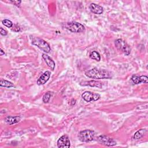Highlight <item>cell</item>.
<instances>
[{
  "label": "cell",
  "instance_id": "2",
  "mask_svg": "<svg viewBox=\"0 0 148 148\" xmlns=\"http://www.w3.org/2000/svg\"><path fill=\"white\" fill-rule=\"evenodd\" d=\"M30 39L31 40V43L33 45L37 46L41 50L46 53H48L50 51L51 48L50 45L43 39L34 36H30Z\"/></svg>",
  "mask_w": 148,
  "mask_h": 148
},
{
  "label": "cell",
  "instance_id": "7",
  "mask_svg": "<svg viewBox=\"0 0 148 148\" xmlns=\"http://www.w3.org/2000/svg\"><path fill=\"white\" fill-rule=\"evenodd\" d=\"M82 97L85 101L89 102L92 101H96L98 100L100 98L101 96L98 93H93L91 91H86L82 94Z\"/></svg>",
  "mask_w": 148,
  "mask_h": 148
},
{
  "label": "cell",
  "instance_id": "20",
  "mask_svg": "<svg viewBox=\"0 0 148 148\" xmlns=\"http://www.w3.org/2000/svg\"><path fill=\"white\" fill-rule=\"evenodd\" d=\"M0 34H1V35L5 36V35H7L8 32H7V31H6L5 29H3V28L1 27V28H0Z\"/></svg>",
  "mask_w": 148,
  "mask_h": 148
},
{
  "label": "cell",
  "instance_id": "3",
  "mask_svg": "<svg viewBox=\"0 0 148 148\" xmlns=\"http://www.w3.org/2000/svg\"><path fill=\"white\" fill-rule=\"evenodd\" d=\"M114 45L118 50L122 52L125 56H128L130 54L131 49L130 47V46L123 39H116L114 42Z\"/></svg>",
  "mask_w": 148,
  "mask_h": 148
},
{
  "label": "cell",
  "instance_id": "17",
  "mask_svg": "<svg viewBox=\"0 0 148 148\" xmlns=\"http://www.w3.org/2000/svg\"><path fill=\"white\" fill-rule=\"evenodd\" d=\"M89 57L90 58L95 60L97 61H99L101 60V56L99 53L96 51H92L91 52H90Z\"/></svg>",
  "mask_w": 148,
  "mask_h": 148
},
{
  "label": "cell",
  "instance_id": "10",
  "mask_svg": "<svg viewBox=\"0 0 148 148\" xmlns=\"http://www.w3.org/2000/svg\"><path fill=\"white\" fill-rule=\"evenodd\" d=\"M50 75H51L50 72L47 71L45 72L37 80V82H36L37 84L39 86L45 84L50 79Z\"/></svg>",
  "mask_w": 148,
  "mask_h": 148
},
{
  "label": "cell",
  "instance_id": "4",
  "mask_svg": "<svg viewBox=\"0 0 148 148\" xmlns=\"http://www.w3.org/2000/svg\"><path fill=\"white\" fill-rule=\"evenodd\" d=\"M95 136L94 131L90 130L81 131L78 135L79 139L83 142H89L92 141Z\"/></svg>",
  "mask_w": 148,
  "mask_h": 148
},
{
  "label": "cell",
  "instance_id": "9",
  "mask_svg": "<svg viewBox=\"0 0 148 148\" xmlns=\"http://www.w3.org/2000/svg\"><path fill=\"white\" fill-rule=\"evenodd\" d=\"M131 81L135 84H138L141 83H147L148 82V78L147 76H138L136 75H133L131 78Z\"/></svg>",
  "mask_w": 148,
  "mask_h": 148
},
{
  "label": "cell",
  "instance_id": "21",
  "mask_svg": "<svg viewBox=\"0 0 148 148\" xmlns=\"http://www.w3.org/2000/svg\"><path fill=\"white\" fill-rule=\"evenodd\" d=\"M10 2L13 3L14 5H15L17 6H19L21 1H10Z\"/></svg>",
  "mask_w": 148,
  "mask_h": 148
},
{
  "label": "cell",
  "instance_id": "23",
  "mask_svg": "<svg viewBox=\"0 0 148 148\" xmlns=\"http://www.w3.org/2000/svg\"><path fill=\"white\" fill-rule=\"evenodd\" d=\"M0 55H1V56L5 55V52L3 51V50L2 49H0Z\"/></svg>",
  "mask_w": 148,
  "mask_h": 148
},
{
  "label": "cell",
  "instance_id": "22",
  "mask_svg": "<svg viewBox=\"0 0 148 148\" xmlns=\"http://www.w3.org/2000/svg\"><path fill=\"white\" fill-rule=\"evenodd\" d=\"M13 27L14 28V29H12V30H13L14 31H15V29H17V32H18V31H20V27H19L18 26H17V25H14V26H13Z\"/></svg>",
  "mask_w": 148,
  "mask_h": 148
},
{
  "label": "cell",
  "instance_id": "15",
  "mask_svg": "<svg viewBox=\"0 0 148 148\" xmlns=\"http://www.w3.org/2000/svg\"><path fill=\"white\" fill-rule=\"evenodd\" d=\"M146 131H146V129H140L139 130L137 131L134 134V135L133 136V138L134 139H140L146 134Z\"/></svg>",
  "mask_w": 148,
  "mask_h": 148
},
{
  "label": "cell",
  "instance_id": "16",
  "mask_svg": "<svg viewBox=\"0 0 148 148\" xmlns=\"http://www.w3.org/2000/svg\"><path fill=\"white\" fill-rule=\"evenodd\" d=\"M0 86L1 87H6V88H11L14 87L13 83L12 82L4 80V79H1L0 81Z\"/></svg>",
  "mask_w": 148,
  "mask_h": 148
},
{
  "label": "cell",
  "instance_id": "1",
  "mask_svg": "<svg viewBox=\"0 0 148 148\" xmlns=\"http://www.w3.org/2000/svg\"><path fill=\"white\" fill-rule=\"evenodd\" d=\"M85 75L88 77L95 79H111L112 77L110 72L106 69H98L97 68H93L85 72Z\"/></svg>",
  "mask_w": 148,
  "mask_h": 148
},
{
  "label": "cell",
  "instance_id": "11",
  "mask_svg": "<svg viewBox=\"0 0 148 148\" xmlns=\"http://www.w3.org/2000/svg\"><path fill=\"white\" fill-rule=\"evenodd\" d=\"M90 10L91 12L96 14H101L103 12V8L96 3H91L89 6Z\"/></svg>",
  "mask_w": 148,
  "mask_h": 148
},
{
  "label": "cell",
  "instance_id": "12",
  "mask_svg": "<svg viewBox=\"0 0 148 148\" xmlns=\"http://www.w3.org/2000/svg\"><path fill=\"white\" fill-rule=\"evenodd\" d=\"M42 57L43 59L44 60L45 62L46 63L48 67L53 71L55 68L56 64H55L54 61L53 60V59L50 57H49L48 55H47L46 54H42Z\"/></svg>",
  "mask_w": 148,
  "mask_h": 148
},
{
  "label": "cell",
  "instance_id": "13",
  "mask_svg": "<svg viewBox=\"0 0 148 148\" xmlns=\"http://www.w3.org/2000/svg\"><path fill=\"white\" fill-rule=\"evenodd\" d=\"M21 118L20 116H7L5 119V121L10 125H12L13 124L18 123L20 120Z\"/></svg>",
  "mask_w": 148,
  "mask_h": 148
},
{
  "label": "cell",
  "instance_id": "8",
  "mask_svg": "<svg viewBox=\"0 0 148 148\" xmlns=\"http://www.w3.org/2000/svg\"><path fill=\"white\" fill-rule=\"evenodd\" d=\"M57 145L59 148H68L71 146V142L66 135L61 136L57 140Z\"/></svg>",
  "mask_w": 148,
  "mask_h": 148
},
{
  "label": "cell",
  "instance_id": "19",
  "mask_svg": "<svg viewBox=\"0 0 148 148\" xmlns=\"http://www.w3.org/2000/svg\"><path fill=\"white\" fill-rule=\"evenodd\" d=\"M2 23L3 24V25H4L5 26L8 27V28H11L13 27V23L12 22L9 20H8V19H5V20H3L2 21Z\"/></svg>",
  "mask_w": 148,
  "mask_h": 148
},
{
  "label": "cell",
  "instance_id": "14",
  "mask_svg": "<svg viewBox=\"0 0 148 148\" xmlns=\"http://www.w3.org/2000/svg\"><path fill=\"white\" fill-rule=\"evenodd\" d=\"M83 86H89L92 87H98V88H102V83L100 82L96 81V80H90L86 81L83 83Z\"/></svg>",
  "mask_w": 148,
  "mask_h": 148
},
{
  "label": "cell",
  "instance_id": "6",
  "mask_svg": "<svg viewBox=\"0 0 148 148\" xmlns=\"http://www.w3.org/2000/svg\"><path fill=\"white\" fill-rule=\"evenodd\" d=\"M97 140L101 144L107 146H113L117 144L116 140L113 138L105 135L99 136Z\"/></svg>",
  "mask_w": 148,
  "mask_h": 148
},
{
  "label": "cell",
  "instance_id": "24",
  "mask_svg": "<svg viewBox=\"0 0 148 148\" xmlns=\"http://www.w3.org/2000/svg\"><path fill=\"white\" fill-rule=\"evenodd\" d=\"M71 103H72V105H74L75 103H76V100L75 99H72V102H71Z\"/></svg>",
  "mask_w": 148,
  "mask_h": 148
},
{
  "label": "cell",
  "instance_id": "5",
  "mask_svg": "<svg viewBox=\"0 0 148 148\" xmlns=\"http://www.w3.org/2000/svg\"><path fill=\"white\" fill-rule=\"evenodd\" d=\"M65 27L69 31L75 33L82 32L85 30L84 25L77 22L68 23L66 24Z\"/></svg>",
  "mask_w": 148,
  "mask_h": 148
},
{
  "label": "cell",
  "instance_id": "18",
  "mask_svg": "<svg viewBox=\"0 0 148 148\" xmlns=\"http://www.w3.org/2000/svg\"><path fill=\"white\" fill-rule=\"evenodd\" d=\"M51 95H52V93L51 91H48L46 93H45L43 96V98H42V101L44 103H47L49 100L50 99V98L51 97Z\"/></svg>",
  "mask_w": 148,
  "mask_h": 148
}]
</instances>
